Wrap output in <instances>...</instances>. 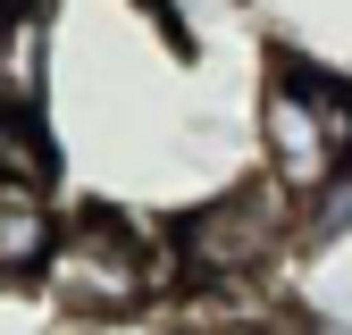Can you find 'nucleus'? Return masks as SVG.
<instances>
[{"label": "nucleus", "mask_w": 352, "mask_h": 335, "mask_svg": "<svg viewBox=\"0 0 352 335\" xmlns=\"http://www.w3.org/2000/svg\"><path fill=\"white\" fill-rule=\"evenodd\" d=\"M260 151H269V185L285 201H319L352 176V84L277 59L269 93H260Z\"/></svg>", "instance_id": "1"}, {"label": "nucleus", "mask_w": 352, "mask_h": 335, "mask_svg": "<svg viewBox=\"0 0 352 335\" xmlns=\"http://www.w3.org/2000/svg\"><path fill=\"white\" fill-rule=\"evenodd\" d=\"M59 310H84V319H118V310H143L151 285H160V251L126 227V218H76L59 227L51 243V268H42Z\"/></svg>", "instance_id": "2"}, {"label": "nucleus", "mask_w": 352, "mask_h": 335, "mask_svg": "<svg viewBox=\"0 0 352 335\" xmlns=\"http://www.w3.org/2000/svg\"><path fill=\"white\" fill-rule=\"evenodd\" d=\"M285 235H294V201L269 176H252V185L218 193L210 209H193V218L176 227V260L193 277H210V285H235L252 268H269L285 251Z\"/></svg>", "instance_id": "3"}, {"label": "nucleus", "mask_w": 352, "mask_h": 335, "mask_svg": "<svg viewBox=\"0 0 352 335\" xmlns=\"http://www.w3.org/2000/svg\"><path fill=\"white\" fill-rule=\"evenodd\" d=\"M51 243H59L51 209H42L34 193H0V285H9V277H34V268H51Z\"/></svg>", "instance_id": "4"}, {"label": "nucleus", "mask_w": 352, "mask_h": 335, "mask_svg": "<svg viewBox=\"0 0 352 335\" xmlns=\"http://www.w3.org/2000/svg\"><path fill=\"white\" fill-rule=\"evenodd\" d=\"M294 335H352V327H344V319H302Z\"/></svg>", "instance_id": "5"}]
</instances>
